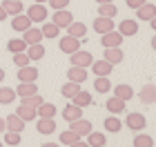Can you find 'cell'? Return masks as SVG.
<instances>
[{"mask_svg": "<svg viewBox=\"0 0 156 147\" xmlns=\"http://www.w3.org/2000/svg\"><path fill=\"white\" fill-rule=\"evenodd\" d=\"M138 100L145 103V105H154V103H156V85H145V87H140Z\"/></svg>", "mask_w": 156, "mask_h": 147, "instance_id": "11", "label": "cell"}, {"mask_svg": "<svg viewBox=\"0 0 156 147\" xmlns=\"http://www.w3.org/2000/svg\"><path fill=\"white\" fill-rule=\"evenodd\" d=\"M118 31L123 33V36H136V33H138V23L132 20V18H125V20H120Z\"/></svg>", "mask_w": 156, "mask_h": 147, "instance_id": "13", "label": "cell"}, {"mask_svg": "<svg viewBox=\"0 0 156 147\" xmlns=\"http://www.w3.org/2000/svg\"><path fill=\"white\" fill-rule=\"evenodd\" d=\"M13 56V65H16V67H27V65H29V56H27V51H18V54H11Z\"/></svg>", "mask_w": 156, "mask_h": 147, "instance_id": "41", "label": "cell"}, {"mask_svg": "<svg viewBox=\"0 0 156 147\" xmlns=\"http://www.w3.org/2000/svg\"><path fill=\"white\" fill-rule=\"evenodd\" d=\"M147 23H150V27H152V29H154V31H156V16H154V18H152V20H147Z\"/></svg>", "mask_w": 156, "mask_h": 147, "instance_id": "48", "label": "cell"}, {"mask_svg": "<svg viewBox=\"0 0 156 147\" xmlns=\"http://www.w3.org/2000/svg\"><path fill=\"white\" fill-rule=\"evenodd\" d=\"M58 47H60V51H65V54H74V51L80 49V40L74 38V36H62Z\"/></svg>", "mask_w": 156, "mask_h": 147, "instance_id": "9", "label": "cell"}, {"mask_svg": "<svg viewBox=\"0 0 156 147\" xmlns=\"http://www.w3.org/2000/svg\"><path fill=\"white\" fill-rule=\"evenodd\" d=\"M5 125H7V131H18V134H23V129H25V121L18 114H9L5 118Z\"/></svg>", "mask_w": 156, "mask_h": 147, "instance_id": "10", "label": "cell"}, {"mask_svg": "<svg viewBox=\"0 0 156 147\" xmlns=\"http://www.w3.org/2000/svg\"><path fill=\"white\" fill-rule=\"evenodd\" d=\"M152 47H154V51H156V36L152 38Z\"/></svg>", "mask_w": 156, "mask_h": 147, "instance_id": "52", "label": "cell"}, {"mask_svg": "<svg viewBox=\"0 0 156 147\" xmlns=\"http://www.w3.org/2000/svg\"><path fill=\"white\" fill-rule=\"evenodd\" d=\"M0 147H2V141H0Z\"/></svg>", "mask_w": 156, "mask_h": 147, "instance_id": "54", "label": "cell"}, {"mask_svg": "<svg viewBox=\"0 0 156 147\" xmlns=\"http://www.w3.org/2000/svg\"><path fill=\"white\" fill-rule=\"evenodd\" d=\"M125 125H127V127H129L132 131H140V129H145L147 118H145L143 114H138V111H132V114H127Z\"/></svg>", "mask_w": 156, "mask_h": 147, "instance_id": "4", "label": "cell"}, {"mask_svg": "<svg viewBox=\"0 0 156 147\" xmlns=\"http://www.w3.org/2000/svg\"><path fill=\"white\" fill-rule=\"evenodd\" d=\"M85 33H87V25H85V23H76V20H74V23L67 27V36H74L78 40L85 38Z\"/></svg>", "mask_w": 156, "mask_h": 147, "instance_id": "26", "label": "cell"}, {"mask_svg": "<svg viewBox=\"0 0 156 147\" xmlns=\"http://www.w3.org/2000/svg\"><path fill=\"white\" fill-rule=\"evenodd\" d=\"M51 23L56 27H60V29H67V27L74 23V13L69 9H56L54 16H51Z\"/></svg>", "mask_w": 156, "mask_h": 147, "instance_id": "1", "label": "cell"}, {"mask_svg": "<svg viewBox=\"0 0 156 147\" xmlns=\"http://www.w3.org/2000/svg\"><path fill=\"white\" fill-rule=\"evenodd\" d=\"M5 18H7V11L2 9V5H0V23H2V20H5Z\"/></svg>", "mask_w": 156, "mask_h": 147, "instance_id": "47", "label": "cell"}, {"mask_svg": "<svg viewBox=\"0 0 156 147\" xmlns=\"http://www.w3.org/2000/svg\"><path fill=\"white\" fill-rule=\"evenodd\" d=\"M42 147H60L58 143H42Z\"/></svg>", "mask_w": 156, "mask_h": 147, "instance_id": "49", "label": "cell"}, {"mask_svg": "<svg viewBox=\"0 0 156 147\" xmlns=\"http://www.w3.org/2000/svg\"><path fill=\"white\" fill-rule=\"evenodd\" d=\"M80 116H83V107H78L74 103L62 109V118H65L67 123H72V121H76V118H80Z\"/></svg>", "mask_w": 156, "mask_h": 147, "instance_id": "25", "label": "cell"}, {"mask_svg": "<svg viewBox=\"0 0 156 147\" xmlns=\"http://www.w3.org/2000/svg\"><path fill=\"white\" fill-rule=\"evenodd\" d=\"M7 49H9L11 54H18V51H25L27 49V43L23 38H11L9 43H7Z\"/></svg>", "mask_w": 156, "mask_h": 147, "instance_id": "38", "label": "cell"}, {"mask_svg": "<svg viewBox=\"0 0 156 147\" xmlns=\"http://www.w3.org/2000/svg\"><path fill=\"white\" fill-rule=\"evenodd\" d=\"M98 5H103V2H114V0H96Z\"/></svg>", "mask_w": 156, "mask_h": 147, "instance_id": "51", "label": "cell"}, {"mask_svg": "<svg viewBox=\"0 0 156 147\" xmlns=\"http://www.w3.org/2000/svg\"><path fill=\"white\" fill-rule=\"evenodd\" d=\"M72 103L78 105V107H89V105H91V94H89V92H83V89H80V92H78V94L72 98Z\"/></svg>", "mask_w": 156, "mask_h": 147, "instance_id": "34", "label": "cell"}, {"mask_svg": "<svg viewBox=\"0 0 156 147\" xmlns=\"http://www.w3.org/2000/svg\"><path fill=\"white\" fill-rule=\"evenodd\" d=\"M36 114H38V118H54L56 114H58V109H56L54 103H45V100H42L36 107Z\"/></svg>", "mask_w": 156, "mask_h": 147, "instance_id": "17", "label": "cell"}, {"mask_svg": "<svg viewBox=\"0 0 156 147\" xmlns=\"http://www.w3.org/2000/svg\"><path fill=\"white\" fill-rule=\"evenodd\" d=\"M136 13H138V20H152L156 16V5L145 2V5H140L136 9Z\"/></svg>", "mask_w": 156, "mask_h": 147, "instance_id": "23", "label": "cell"}, {"mask_svg": "<svg viewBox=\"0 0 156 147\" xmlns=\"http://www.w3.org/2000/svg\"><path fill=\"white\" fill-rule=\"evenodd\" d=\"M69 129H72V131H76L78 136H87V134H89V131L94 129V127H91V123H89V121H85V118L80 116V118H76V121H72V123H69Z\"/></svg>", "mask_w": 156, "mask_h": 147, "instance_id": "8", "label": "cell"}, {"mask_svg": "<svg viewBox=\"0 0 156 147\" xmlns=\"http://www.w3.org/2000/svg\"><path fill=\"white\" fill-rule=\"evenodd\" d=\"M11 18H13V20H11V29H13V31H20V33H23L25 29H29V27H31V20L27 18L25 11L18 13V16H11Z\"/></svg>", "mask_w": 156, "mask_h": 147, "instance_id": "12", "label": "cell"}, {"mask_svg": "<svg viewBox=\"0 0 156 147\" xmlns=\"http://www.w3.org/2000/svg\"><path fill=\"white\" fill-rule=\"evenodd\" d=\"M78 92H80V82H74V80H67L65 85H62V89H60V94L65 98H69V100H72Z\"/></svg>", "mask_w": 156, "mask_h": 147, "instance_id": "28", "label": "cell"}, {"mask_svg": "<svg viewBox=\"0 0 156 147\" xmlns=\"http://www.w3.org/2000/svg\"><path fill=\"white\" fill-rule=\"evenodd\" d=\"M94 31L96 33H107V31H112V29H116V25H114V18H105V16H98L96 20H94Z\"/></svg>", "mask_w": 156, "mask_h": 147, "instance_id": "7", "label": "cell"}, {"mask_svg": "<svg viewBox=\"0 0 156 147\" xmlns=\"http://www.w3.org/2000/svg\"><path fill=\"white\" fill-rule=\"evenodd\" d=\"M7 131V125H5V118H0V134H5Z\"/></svg>", "mask_w": 156, "mask_h": 147, "instance_id": "46", "label": "cell"}, {"mask_svg": "<svg viewBox=\"0 0 156 147\" xmlns=\"http://www.w3.org/2000/svg\"><path fill=\"white\" fill-rule=\"evenodd\" d=\"M40 31H42V38H49V40H51V38H58V33H60V27H56L54 23H45Z\"/></svg>", "mask_w": 156, "mask_h": 147, "instance_id": "36", "label": "cell"}, {"mask_svg": "<svg viewBox=\"0 0 156 147\" xmlns=\"http://www.w3.org/2000/svg\"><path fill=\"white\" fill-rule=\"evenodd\" d=\"M125 2H127V7H129V9H138L140 5L147 2V0H125Z\"/></svg>", "mask_w": 156, "mask_h": 147, "instance_id": "44", "label": "cell"}, {"mask_svg": "<svg viewBox=\"0 0 156 147\" xmlns=\"http://www.w3.org/2000/svg\"><path fill=\"white\" fill-rule=\"evenodd\" d=\"M89 67L94 69V74H96V76H109V74H112V69H114V65H112V62H107L105 58H103V60H94Z\"/></svg>", "mask_w": 156, "mask_h": 147, "instance_id": "16", "label": "cell"}, {"mask_svg": "<svg viewBox=\"0 0 156 147\" xmlns=\"http://www.w3.org/2000/svg\"><path fill=\"white\" fill-rule=\"evenodd\" d=\"M123 51H120V47H107L105 49V60L112 62V65H118V62H123Z\"/></svg>", "mask_w": 156, "mask_h": 147, "instance_id": "24", "label": "cell"}, {"mask_svg": "<svg viewBox=\"0 0 156 147\" xmlns=\"http://www.w3.org/2000/svg\"><path fill=\"white\" fill-rule=\"evenodd\" d=\"M18 80L20 82H36L38 80V69L31 67V62L27 67H18Z\"/></svg>", "mask_w": 156, "mask_h": 147, "instance_id": "6", "label": "cell"}, {"mask_svg": "<svg viewBox=\"0 0 156 147\" xmlns=\"http://www.w3.org/2000/svg\"><path fill=\"white\" fill-rule=\"evenodd\" d=\"M23 40H25L27 45H36V43H40V40H42V31L36 29V27H29V29L23 31Z\"/></svg>", "mask_w": 156, "mask_h": 147, "instance_id": "22", "label": "cell"}, {"mask_svg": "<svg viewBox=\"0 0 156 147\" xmlns=\"http://www.w3.org/2000/svg\"><path fill=\"white\" fill-rule=\"evenodd\" d=\"M116 13H118V9H116V5H114V2H103V5H98V16L114 18Z\"/></svg>", "mask_w": 156, "mask_h": 147, "instance_id": "35", "label": "cell"}, {"mask_svg": "<svg viewBox=\"0 0 156 147\" xmlns=\"http://www.w3.org/2000/svg\"><path fill=\"white\" fill-rule=\"evenodd\" d=\"M16 92H13V87H0V105H11L16 100Z\"/></svg>", "mask_w": 156, "mask_h": 147, "instance_id": "33", "label": "cell"}, {"mask_svg": "<svg viewBox=\"0 0 156 147\" xmlns=\"http://www.w3.org/2000/svg\"><path fill=\"white\" fill-rule=\"evenodd\" d=\"M5 80V69H0V82Z\"/></svg>", "mask_w": 156, "mask_h": 147, "instance_id": "50", "label": "cell"}, {"mask_svg": "<svg viewBox=\"0 0 156 147\" xmlns=\"http://www.w3.org/2000/svg\"><path fill=\"white\" fill-rule=\"evenodd\" d=\"M67 5H69V0H49V7L56 11V9H67Z\"/></svg>", "mask_w": 156, "mask_h": 147, "instance_id": "43", "label": "cell"}, {"mask_svg": "<svg viewBox=\"0 0 156 147\" xmlns=\"http://www.w3.org/2000/svg\"><path fill=\"white\" fill-rule=\"evenodd\" d=\"M36 2H40V5H45V2H49V0H36Z\"/></svg>", "mask_w": 156, "mask_h": 147, "instance_id": "53", "label": "cell"}, {"mask_svg": "<svg viewBox=\"0 0 156 147\" xmlns=\"http://www.w3.org/2000/svg\"><path fill=\"white\" fill-rule=\"evenodd\" d=\"M16 114H18L20 118H23L25 123H29V121H36V118H38V114H36V107H29V105H23V103L18 105Z\"/></svg>", "mask_w": 156, "mask_h": 147, "instance_id": "20", "label": "cell"}, {"mask_svg": "<svg viewBox=\"0 0 156 147\" xmlns=\"http://www.w3.org/2000/svg\"><path fill=\"white\" fill-rule=\"evenodd\" d=\"M134 147H154V138L136 131V136H134Z\"/></svg>", "mask_w": 156, "mask_h": 147, "instance_id": "37", "label": "cell"}, {"mask_svg": "<svg viewBox=\"0 0 156 147\" xmlns=\"http://www.w3.org/2000/svg\"><path fill=\"white\" fill-rule=\"evenodd\" d=\"M2 9L7 11V16H18L25 11V7H23V0H5Z\"/></svg>", "mask_w": 156, "mask_h": 147, "instance_id": "19", "label": "cell"}, {"mask_svg": "<svg viewBox=\"0 0 156 147\" xmlns=\"http://www.w3.org/2000/svg\"><path fill=\"white\" fill-rule=\"evenodd\" d=\"M13 92H16L18 98H27V96L38 94V87H36V82H20V85L13 89Z\"/></svg>", "mask_w": 156, "mask_h": 147, "instance_id": "18", "label": "cell"}, {"mask_svg": "<svg viewBox=\"0 0 156 147\" xmlns=\"http://www.w3.org/2000/svg\"><path fill=\"white\" fill-rule=\"evenodd\" d=\"M114 96L127 103V100H132V98H134V89L129 85H116L114 87Z\"/></svg>", "mask_w": 156, "mask_h": 147, "instance_id": "30", "label": "cell"}, {"mask_svg": "<svg viewBox=\"0 0 156 147\" xmlns=\"http://www.w3.org/2000/svg\"><path fill=\"white\" fill-rule=\"evenodd\" d=\"M69 56H72V65H76V67H85V69H87L91 62H94L91 51H83V49H78V51L69 54Z\"/></svg>", "mask_w": 156, "mask_h": 147, "instance_id": "5", "label": "cell"}, {"mask_svg": "<svg viewBox=\"0 0 156 147\" xmlns=\"http://www.w3.org/2000/svg\"><path fill=\"white\" fill-rule=\"evenodd\" d=\"M69 147H89V145H87V141H76V143H72Z\"/></svg>", "mask_w": 156, "mask_h": 147, "instance_id": "45", "label": "cell"}, {"mask_svg": "<svg viewBox=\"0 0 156 147\" xmlns=\"http://www.w3.org/2000/svg\"><path fill=\"white\" fill-rule=\"evenodd\" d=\"M87 145L89 147H103V145H107V138H105L103 131H94L91 129L87 134Z\"/></svg>", "mask_w": 156, "mask_h": 147, "instance_id": "27", "label": "cell"}, {"mask_svg": "<svg viewBox=\"0 0 156 147\" xmlns=\"http://www.w3.org/2000/svg\"><path fill=\"white\" fill-rule=\"evenodd\" d=\"M25 13H27V18H29L31 23H45L47 20V7L40 5V2H34Z\"/></svg>", "mask_w": 156, "mask_h": 147, "instance_id": "3", "label": "cell"}, {"mask_svg": "<svg viewBox=\"0 0 156 147\" xmlns=\"http://www.w3.org/2000/svg\"><path fill=\"white\" fill-rule=\"evenodd\" d=\"M67 80H74V82H80L83 85V82L87 80V69L72 65V69H67Z\"/></svg>", "mask_w": 156, "mask_h": 147, "instance_id": "15", "label": "cell"}, {"mask_svg": "<svg viewBox=\"0 0 156 147\" xmlns=\"http://www.w3.org/2000/svg\"><path fill=\"white\" fill-rule=\"evenodd\" d=\"M27 56H29V60H40V58H45V47H42L40 43L36 45H27Z\"/></svg>", "mask_w": 156, "mask_h": 147, "instance_id": "31", "label": "cell"}, {"mask_svg": "<svg viewBox=\"0 0 156 147\" xmlns=\"http://www.w3.org/2000/svg\"><path fill=\"white\" fill-rule=\"evenodd\" d=\"M36 129H38V134H54L56 131V123H54V118H36Z\"/></svg>", "mask_w": 156, "mask_h": 147, "instance_id": "14", "label": "cell"}, {"mask_svg": "<svg viewBox=\"0 0 156 147\" xmlns=\"http://www.w3.org/2000/svg\"><path fill=\"white\" fill-rule=\"evenodd\" d=\"M123 40H125V36L118 29H112L107 33H101V45L105 49H107V47H120V45H123Z\"/></svg>", "mask_w": 156, "mask_h": 147, "instance_id": "2", "label": "cell"}, {"mask_svg": "<svg viewBox=\"0 0 156 147\" xmlns=\"http://www.w3.org/2000/svg\"><path fill=\"white\" fill-rule=\"evenodd\" d=\"M2 141L9 145V147H18L20 143H23V141H20V134H18V131H5V138H2Z\"/></svg>", "mask_w": 156, "mask_h": 147, "instance_id": "40", "label": "cell"}, {"mask_svg": "<svg viewBox=\"0 0 156 147\" xmlns=\"http://www.w3.org/2000/svg\"><path fill=\"white\" fill-rule=\"evenodd\" d=\"M20 103H23V105H29V107H38V105L42 103V96H40V94H34V96L20 98Z\"/></svg>", "mask_w": 156, "mask_h": 147, "instance_id": "42", "label": "cell"}, {"mask_svg": "<svg viewBox=\"0 0 156 147\" xmlns=\"http://www.w3.org/2000/svg\"><path fill=\"white\" fill-rule=\"evenodd\" d=\"M105 107H107V111H109V114H120V111L125 109V100H120V98L112 96V98H107Z\"/></svg>", "mask_w": 156, "mask_h": 147, "instance_id": "29", "label": "cell"}, {"mask_svg": "<svg viewBox=\"0 0 156 147\" xmlns=\"http://www.w3.org/2000/svg\"><path fill=\"white\" fill-rule=\"evenodd\" d=\"M103 127H105V131H109V134H118V131L123 129V123H120V118H116V114H112L109 118L103 121Z\"/></svg>", "mask_w": 156, "mask_h": 147, "instance_id": "21", "label": "cell"}, {"mask_svg": "<svg viewBox=\"0 0 156 147\" xmlns=\"http://www.w3.org/2000/svg\"><path fill=\"white\" fill-rule=\"evenodd\" d=\"M80 138H83V136H78L76 131H72V129H67V131H62V134H60V143L69 147L72 143H76V141H80Z\"/></svg>", "mask_w": 156, "mask_h": 147, "instance_id": "39", "label": "cell"}, {"mask_svg": "<svg viewBox=\"0 0 156 147\" xmlns=\"http://www.w3.org/2000/svg\"><path fill=\"white\" fill-rule=\"evenodd\" d=\"M103 147H107V145H103Z\"/></svg>", "mask_w": 156, "mask_h": 147, "instance_id": "55", "label": "cell"}, {"mask_svg": "<svg viewBox=\"0 0 156 147\" xmlns=\"http://www.w3.org/2000/svg\"><path fill=\"white\" fill-rule=\"evenodd\" d=\"M94 89L98 94H107L112 89V82H109V76H96V82H94Z\"/></svg>", "mask_w": 156, "mask_h": 147, "instance_id": "32", "label": "cell"}]
</instances>
